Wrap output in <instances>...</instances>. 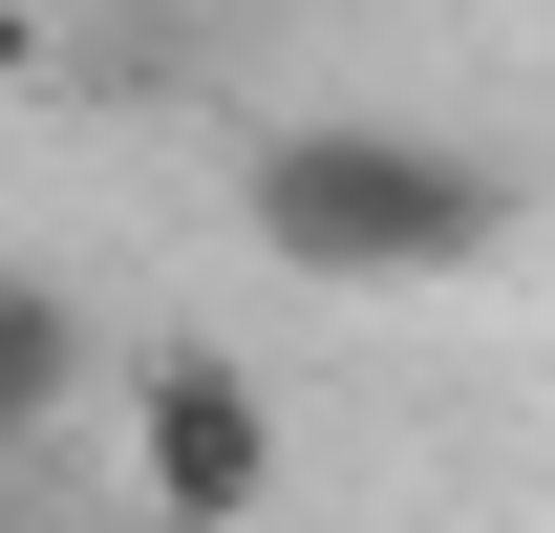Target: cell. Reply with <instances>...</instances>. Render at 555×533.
<instances>
[{
  "instance_id": "obj_1",
  "label": "cell",
  "mask_w": 555,
  "mask_h": 533,
  "mask_svg": "<svg viewBox=\"0 0 555 533\" xmlns=\"http://www.w3.org/2000/svg\"><path fill=\"white\" fill-rule=\"evenodd\" d=\"M235 213H257V257L321 277V299H427V277H470L491 235H513V171L449 150V129H406V107H321V129H257Z\"/></svg>"
},
{
  "instance_id": "obj_2",
  "label": "cell",
  "mask_w": 555,
  "mask_h": 533,
  "mask_svg": "<svg viewBox=\"0 0 555 533\" xmlns=\"http://www.w3.org/2000/svg\"><path fill=\"white\" fill-rule=\"evenodd\" d=\"M129 491L171 533H235L278 491V385L235 363V341H150V363H129Z\"/></svg>"
},
{
  "instance_id": "obj_3",
  "label": "cell",
  "mask_w": 555,
  "mask_h": 533,
  "mask_svg": "<svg viewBox=\"0 0 555 533\" xmlns=\"http://www.w3.org/2000/svg\"><path fill=\"white\" fill-rule=\"evenodd\" d=\"M65 385H86V299L65 277H0V469L65 427Z\"/></svg>"
},
{
  "instance_id": "obj_4",
  "label": "cell",
  "mask_w": 555,
  "mask_h": 533,
  "mask_svg": "<svg viewBox=\"0 0 555 533\" xmlns=\"http://www.w3.org/2000/svg\"><path fill=\"white\" fill-rule=\"evenodd\" d=\"M0 65H43V0H0Z\"/></svg>"
}]
</instances>
